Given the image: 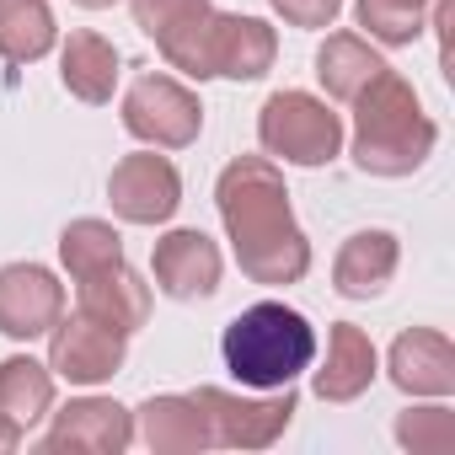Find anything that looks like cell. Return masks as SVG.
<instances>
[{
    "label": "cell",
    "mask_w": 455,
    "mask_h": 455,
    "mask_svg": "<svg viewBox=\"0 0 455 455\" xmlns=\"http://www.w3.org/2000/svg\"><path fill=\"white\" fill-rule=\"evenodd\" d=\"M60 81L76 102H113V86H118V49L102 38V33H70L65 49H60Z\"/></svg>",
    "instance_id": "e0dca14e"
},
{
    "label": "cell",
    "mask_w": 455,
    "mask_h": 455,
    "mask_svg": "<svg viewBox=\"0 0 455 455\" xmlns=\"http://www.w3.org/2000/svg\"><path fill=\"white\" fill-rule=\"evenodd\" d=\"M214 204L252 284H300L311 274V242L295 225L290 188L274 156H236L214 182Z\"/></svg>",
    "instance_id": "6da1fadb"
},
{
    "label": "cell",
    "mask_w": 455,
    "mask_h": 455,
    "mask_svg": "<svg viewBox=\"0 0 455 455\" xmlns=\"http://www.w3.org/2000/svg\"><path fill=\"white\" fill-rule=\"evenodd\" d=\"M375 375H380V354H375L370 332L354 327V322H332L327 359L316 370V396L322 402H354L375 386Z\"/></svg>",
    "instance_id": "5bb4252c"
},
{
    "label": "cell",
    "mask_w": 455,
    "mask_h": 455,
    "mask_svg": "<svg viewBox=\"0 0 455 455\" xmlns=\"http://www.w3.org/2000/svg\"><path fill=\"white\" fill-rule=\"evenodd\" d=\"M124 354H129V338L86 311L76 316H60L49 327V370L70 386H102L124 370Z\"/></svg>",
    "instance_id": "52a82bcc"
},
{
    "label": "cell",
    "mask_w": 455,
    "mask_h": 455,
    "mask_svg": "<svg viewBox=\"0 0 455 455\" xmlns=\"http://www.w3.org/2000/svg\"><path fill=\"white\" fill-rule=\"evenodd\" d=\"M134 444V412L118 407L113 396H76L70 407L54 412L49 434H44V450L49 455H65V450H81V455H124Z\"/></svg>",
    "instance_id": "9c48e42d"
},
{
    "label": "cell",
    "mask_w": 455,
    "mask_h": 455,
    "mask_svg": "<svg viewBox=\"0 0 455 455\" xmlns=\"http://www.w3.org/2000/svg\"><path fill=\"white\" fill-rule=\"evenodd\" d=\"M156 290L172 300H209L220 290L225 258L204 231H166L156 242Z\"/></svg>",
    "instance_id": "8fae6325"
},
{
    "label": "cell",
    "mask_w": 455,
    "mask_h": 455,
    "mask_svg": "<svg viewBox=\"0 0 455 455\" xmlns=\"http://www.w3.org/2000/svg\"><path fill=\"white\" fill-rule=\"evenodd\" d=\"M108 198H113V214L129 220V225H166L182 204V177L166 156L156 150H134L113 166L108 177Z\"/></svg>",
    "instance_id": "ba28073f"
},
{
    "label": "cell",
    "mask_w": 455,
    "mask_h": 455,
    "mask_svg": "<svg viewBox=\"0 0 455 455\" xmlns=\"http://www.w3.org/2000/svg\"><path fill=\"white\" fill-rule=\"evenodd\" d=\"M220 354H225V370L252 391L295 386L316 359V327L284 300H258L225 327Z\"/></svg>",
    "instance_id": "3957f363"
},
{
    "label": "cell",
    "mask_w": 455,
    "mask_h": 455,
    "mask_svg": "<svg viewBox=\"0 0 455 455\" xmlns=\"http://www.w3.org/2000/svg\"><path fill=\"white\" fill-rule=\"evenodd\" d=\"M258 140L284 166H327L343 150V118L311 92H274L258 113Z\"/></svg>",
    "instance_id": "277c9868"
},
{
    "label": "cell",
    "mask_w": 455,
    "mask_h": 455,
    "mask_svg": "<svg viewBox=\"0 0 455 455\" xmlns=\"http://www.w3.org/2000/svg\"><path fill=\"white\" fill-rule=\"evenodd\" d=\"M49 412H54V370L28 359V354L0 359V423H12L17 434H28Z\"/></svg>",
    "instance_id": "d6986e66"
},
{
    "label": "cell",
    "mask_w": 455,
    "mask_h": 455,
    "mask_svg": "<svg viewBox=\"0 0 455 455\" xmlns=\"http://www.w3.org/2000/svg\"><path fill=\"white\" fill-rule=\"evenodd\" d=\"M386 375L396 391L407 396H450L455 391V348L444 332L434 327H412L391 343V359H386Z\"/></svg>",
    "instance_id": "7c38bea8"
},
{
    "label": "cell",
    "mask_w": 455,
    "mask_h": 455,
    "mask_svg": "<svg viewBox=\"0 0 455 455\" xmlns=\"http://www.w3.org/2000/svg\"><path fill=\"white\" fill-rule=\"evenodd\" d=\"M396 439L407 450H428V455H444L455 444V412L450 407H407L396 418Z\"/></svg>",
    "instance_id": "cb8c5ba5"
},
{
    "label": "cell",
    "mask_w": 455,
    "mask_h": 455,
    "mask_svg": "<svg viewBox=\"0 0 455 455\" xmlns=\"http://www.w3.org/2000/svg\"><path fill=\"white\" fill-rule=\"evenodd\" d=\"M65 316V284L38 263H6L0 268V332L33 343Z\"/></svg>",
    "instance_id": "30bf717a"
},
{
    "label": "cell",
    "mask_w": 455,
    "mask_h": 455,
    "mask_svg": "<svg viewBox=\"0 0 455 455\" xmlns=\"http://www.w3.org/2000/svg\"><path fill=\"white\" fill-rule=\"evenodd\" d=\"M439 145L434 118L423 113L412 81H402L396 70L375 76L359 97H354V161L370 177H412Z\"/></svg>",
    "instance_id": "7a4b0ae2"
},
{
    "label": "cell",
    "mask_w": 455,
    "mask_h": 455,
    "mask_svg": "<svg viewBox=\"0 0 455 455\" xmlns=\"http://www.w3.org/2000/svg\"><path fill=\"white\" fill-rule=\"evenodd\" d=\"M60 28L49 0H0V60L6 65H33L54 49Z\"/></svg>",
    "instance_id": "44dd1931"
},
{
    "label": "cell",
    "mask_w": 455,
    "mask_h": 455,
    "mask_svg": "<svg viewBox=\"0 0 455 455\" xmlns=\"http://www.w3.org/2000/svg\"><path fill=\"white\" fill-rule=\"evenodd\" d=\"M60 263L70 268V279H92V274L124 263V236L108 220H70L60 231Z\"/></svg>",
    "instance_id": "7402d4cb"
},
{
    "label": "cell",
    "mask_w": 455,
    "mask_h": 455,
    "mask_svg": "<svg viewBox=\"0 0 455 455\" xmlns=\"http://www.w3.org/2000/svg\"><path fill=\"white\" fill-rule=\"evenodd\" d=\"M17 444H22V434H17V428H12V423H0V455H12V450H17Z\"/></svg>",
    "instance_id": "484cf974"
},
{
    "label": "cell",
    "mask_w": 455,
    "mask_h": 455,
    "mask_svg": "<svg viewBox=\"0 0 455 455\" xmlns=\"http://www.w3.org/2000/svg\"><path fill=\"white\" fill-rule=\"evenodd\" d=\"M279 38L263 17H225L220 12V38H214V76L231 81H263L274 70Z\"/></svg>",
    "instance_id": "ac0fdd59"
},
{
    "label": "cell",
    "mask_w": 455,
    "mask_h": 455,
    "mask_svg": "<svg viewBox=\"0 0 455 455\" xmlns=\"http://www.w3.org/2000/svg\"><path fill=\"white\" fill-rule=\"evenodd\" d=\"M193 402L209 418L214 450H268V444H279V434L295 418V391L290 386H274L268 396H242V391H225V386H198Z\"/></svg>",
    "instance_id": "5b68a950"
},
{
    "label": "cell",
    "mask_w": 455,
    "mask_h": 455,
    "mask_svg": "<svg viewBox=\"0 0 455 455\" xmlns=\"http://www.w3.org/2000/svg\"><path fill=\"white\" fill-rule=\"evenodd\" d=\"M76 6H86V12H108V6H118V0H76Z\"/></svg>",
    "instance_id": "4316f807"
},
{
    "label": "cell",
    "mask_w": 455,
    "mask_h": 455,
    "mask_svg": "<svg viewBox=\"0 0 455 455\" xmlns=\"http://www.w3.org/2000/svg\"><path fill=\"white\" fill-rule=\"evenodd\" d=\"M396 263H402V242L391 231H354L332 258V290L343 300H375L396 279Z\"/></svg>",
    "instance_id": "4fadbf2b"
},
{
    "label": "cell",
    "mask_w": 455,
    "mask_h": 455,
    "mask_svg": "<svg viewBox=\"0 0 455 455\" xmlns=\"http://www.w3.org/2000/svg\"><path fill=\"white\" fill-rule=\"evenodd\" d=\"M428 6H434V0H359L354 17H359V28H364L375 44L407 49V44L428 28Z\"/></svg>",
    "instance_id": "603a6c76"
},
{
    "label": "cell",
    "mask_w": 455,
    "mask_h": 455,
    "mask_svg": "<svg viewBox=\"0 0 455 455\" xmlns=\"http://www.w3.org/2000/svg\"><path fill=\"white\" fill-rule=\"evenodd\" d=\"M268 6L290 22V28H332L343 0H268Z\"/></svg>",
    "instance_id": "d4e9b609"
},
{
    "label": "cell",
    "mask_w": 455,
    "mask_h": 455,
    "mask_svg": "<svg viewBox=\"0 0 455 455\" xmlns=\"http://www.w3.org/2000/svg\"><path fill=\"white\" fill-rule=\"evenodd\" d=\"M76 284H81V311L108 322V327H118L124 338L150 322V284L129 263H113V268H102L92 279H76Z\"/></svg>",
    "instance_id": "2e32d148"
},
{
    "label": "cell",
    "mask_w": 455,
    "mask_h": 455,
    "mask_svg": "<svg viewBox=\"0 0 455 455\" xmlns=\"http://www.w3.org/2000/svg\"><path fill=\"white\" fill-rule=\"evenodd\" d=\"M134 434L156 450V455H198V450H214L209 439V418L193 396H150L140 412H134Z\"/></svg>",
    "instance_id": "9a60e30c"
},
{
    "label": "cell",
    "mask_w": 455,
    "mask_h": 455,
    "mask_svg": "<svg viewBox=\"0 0 455 455\" xmlns=\"http://www.w3.org/2000/svg\"><path fill=\"white\" fill-rule=\"evenodd\" d=\"M391 65L359 38V33H327V44L316 49V81L327 86V97L354 102L375 76H386Z\"/></svg>",
    "instance_id": "ffe728a7"
},
{
    "label": "cell",
    "mask_w": 455,
    "mask_h": 455,
    "mask_svg": "<svg viewBox=\"0 0 455 455\" xmlns=\"http://www.w3.org/2000/svg\"><path fill=\"white\" fill-rule=\"evenodd\" d=\"M124 129L134 140H145L150 150H188L204 129V102L177 76L145 70L124 92Z\"/></svg>",
    "instance_id": "8992f818"
}]
</instances>
